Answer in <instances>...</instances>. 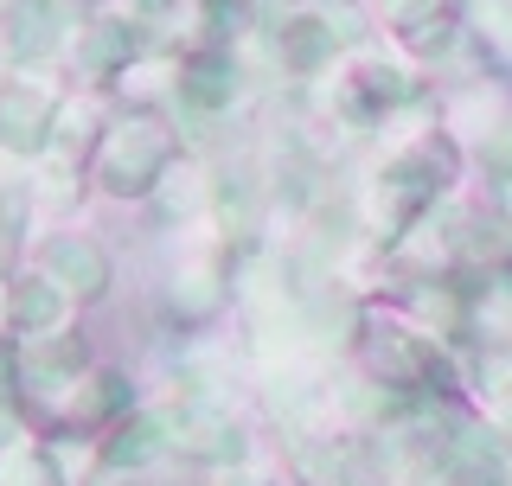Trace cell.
<instances>
[{"label": "cell", "instance_id": "obj_4", "mask_svg": "<svg viewBox=\"0 0 512 486\" xmlns=\"http://www.w3.org/2000/svg\"><path fill=\"white\" fill-rule=\"evenodd\" d=\"M7 320L20 333H32V339L64 333V288L52 282V275H26V282L13 288V301H7Z\"/></svg>", "mask_w": 512, "mask_h": 486}, {"label": "cell", "instance_id": "obj_1", "mask_svg": "<svg viewBox=\"0 0 512 486\" xmlns=\"http://www.w3.org/2000/svg\"><path fill=\"white\" fill-rule=\"evenodd\" d=\"M96 180L109 192H122V199H135V192H148L160 180V135L154 122H122L116 135L103 141V154H96Z\"/></svg>", "mask_w": 512, "mask_h": 486}, {"label": "cell", "instance_id": "obj_6", "mask_svg": "<svg viewBox=\"0 0 512 486\" xmlns=\"http://www.w3.org/2000/svg\"><path fill=\"white\" fill-rule=\"evenodd\" d=\"M128 52H135V32H128L122 20H96V26H90V45H84L90 71H122Z\"/></svg>", "mask_w": 512, "mask_h": 486}, {"label": "cell", "instance_id": "obj_2", "mask_svg": "<svg viewBox=\"0 0 512 486\" xmlns=\"http://www.w3.org/2000/svg\"><path fill=\"white\" fill-rule=\"evenodd\" d=\"M0 141L13 154H39L52 141V96H39L32 84H7L0 90Z\"/></svg>", "mask_w": 512, "mask_h": 486}, {"label": "cell", "instance_id": "obj_7", "mask_svg": "<svg viewBox=\"0 0 512 486\" xmlns=\"http://www.w3.org/2000/svg\"><path fill=\"white\" fill-rule=\"evenodd\" d=\"M154 448H160V423H128L122 435H109L103 461H109V467H135V461H148Z\"/></svg>", "mask_w": 512, "mask_h": 486}, {"label": "cell", "instance_id": "obj_3", "mask_svg": "<svg viewBox=\"0 0 512 486\" xmlns=\"http://www.w3.org/2000/svg\"><path fill=\"white\" fill-rule=\"evenodd\" d=\"M45 275L64 288V295H103V282H109V263H103V250H96L90 237H77V231H64L45 243Z\"/></svg>", "mask_w": 512, "mask_h": 486}, {"label": "cell", "instance_id": "obj_5", "mask_svg": "<svg viewBox=\"0 0 512 486\" xmlns=\"http://www.w3.org/2000/svg\"><path fill=\"white\" fill-rule=\"evenodd\" d=\"M58 0H20V7L7 13V45L13 58H45L58 45Z\"/></svg>", "mask_w": 512, "mask_h": 486}]
</instances>
